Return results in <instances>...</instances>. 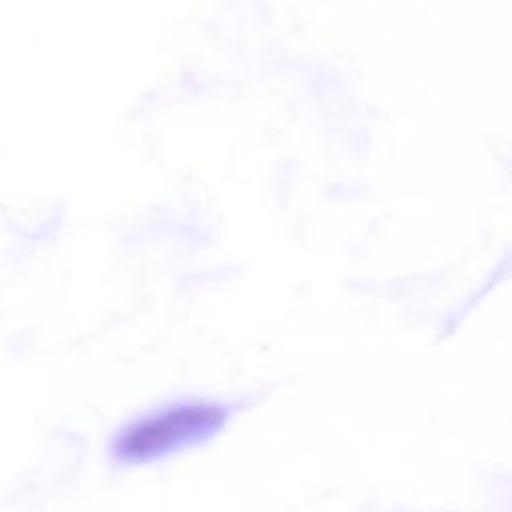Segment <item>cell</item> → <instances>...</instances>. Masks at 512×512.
I'll return each mask as SVG.
<instances>
[{
    "mask_svg": "<svg viewBox=\"0 0 512 512\" xmlns=\"http://www.w3.org/2000/svg\"><path fill=\"white\" fill-rule=\"evenodd\" d=\"M224 422V410L206 404H180L142 418L120 434L116 454L130 462L150 460L190 440L204 438Z\"/></svg>",
    "mask_w": 512,
    "mask_h": 512,
    "instance_id": "cell-1",
    "label": "cell"
}]
</instances>
